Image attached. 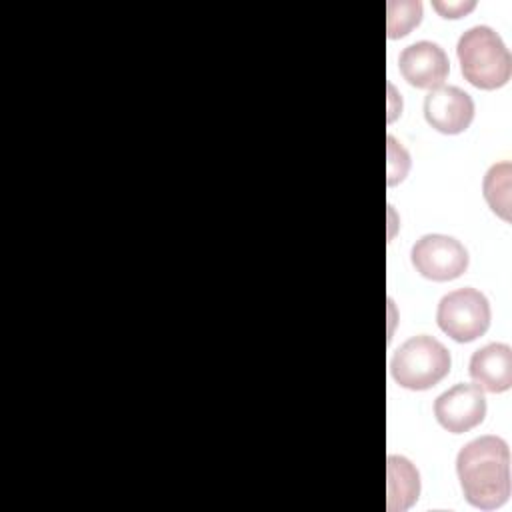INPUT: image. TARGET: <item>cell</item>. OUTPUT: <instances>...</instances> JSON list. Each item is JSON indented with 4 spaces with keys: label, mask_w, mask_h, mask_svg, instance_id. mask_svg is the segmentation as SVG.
Returning <instances> with one entry per match:
<instances>
[{
    "label": "cell",
    "mask_w": 512,
    "mask_h": 512,
    "mask_svg": "<svg viewBox=\"0 0 512 512\" xmlns=\"http://www.w3.org/2000/svg\"><path fill=\"white\" fill-rule=\"evenodd\" d=\"M464 498L480 510L500 508L510 496V450L504 438L486 434L464 444L456 456Z\"/></svg>",
    "instance_id": "cell-1"
},
{
    "label": "cell",
    "mask_w": 512,
    "mask_h": 512,
    "mask_svg": "<svg viewBox=\"0 0 512 512\" xmlns=\"http://www.w3.org/2000/svg\"><path fill=\"white\" fill-rule=\"evenodd\" d=\"M462 76L482 90H494L510 80L512 56L500 34L478 24L462 32L456 44Z\"/></svg>",
    "instance_id": "cell-2"
},
{
    "label": "cell",
    "mask_w": 512,
    "mask_h": 512,
    "mask_svg": "<svg viewBox=\"0 0 512 512\" xmlns=\"http://www.w3.org/2000/svg\"><path fill=\"white\" fill-rule=\"evenodd\" d=\"M448 348L428 336H412L400 344L390 360L392 378L410 390H428L436 386L450 372Z\"/></svg>",
    "instance_id": "cell-3"
},
{
    "label": "cell",
    "mask_w": 512,
    "mask_h": 512,
    "mask_svg": "<svg viewBox=\"0 0 512 512\" xmlns=\"http://www.w3.org/2000/svg\"><path fill=\"white\" fill-rule=\"evenodd\" d=\"M436 322L456 342H472L490 326L488 298L476 288H458L438 302Z\"/></svg>",
    "instance_id": "cell-4"
},
{
    "label": "cell",
    "mask_w": 512,
    "mask_h": 512,
    "mask_svg": "<svg viewBox=\"0 0 512 512\" xmlns=\"http://www.w3.org/2000/svg\"><path fill=\"white\" fill-rule=\"evenodd\" d=\"M410 260L424 278L446 282L468 268V250L452 236L426 234L412 246Z\"/></svg>",
    "instance_id": "cell-5"
},
{
    "label": "cell",
    "mask_w": 512,
    "mask_h": 512,
    "mask_svg": "<svg viewBox=\"0 0 512 512\" xmlns=\"http://www.w3.org/2000/svg\"><path fill=\"white\" fill-rule=\"evenodd\" d=\"M434 416L452 434L468 432L484 420L486 398L478 386L460 382L436 398Z\"/></svg>",
    "instance_id": "cell-6"
},
{
    "label": "cell",
    "mask_w": 512,
    "mask_h": 512,
    "mask_svg": "<svg viewBox=\"0 0 512 512\" xmlns=\"http://www.w3.org/2000/svg\"><path fill=\"white\" fill-rule=\"evenodd\" d=\"M424 116L438 132L460 134L474 118V102L462 88L440 84L426 94Z\"/></svg>",
    "instance_id": "cell-7"
},
{
    "label": "cell",
    "mask_w": 512,
    "mask_h": 512,
    "mask_svg": "<svg viewBox=\"0 0 512 512\" xmlns=\"http://www.w3.org/2000/svg\"><path fill=\"white\" fill-rule=\"evenodd\" d=\"M398 68L404 80L416 88H436L450 72V62L440 44L418 40L400 52Z\"/></svg>",
    "instance_id": "cell-8"
},
{
    "label": "cell",
    "mask_w": 512,
    "mask_h": 512,
    "mask_svg": "<svg viewBox=\"0 0 512 512\" xmlns=\"http://www.w3.org/2000/svg\"><path fill=\"white\" fill-rule=\"evenodd\" d=\"M468 368L480 390L504 392L512 386V348L504 342L486 344L472 354Z\"/></svg>",
    "instance_id": "cell-9"
},
{
    "label": "cell",
    "mask_w": 512,
    "mask_h": 512,
    "mask_svg": "<svg viewBox=\"0 0 512 512\" xmlns=\"http://www.w3.org/2000/svg\"><path fill=\"white\" fill-rule=\"evenodd\" d=\"M386 490H388V512L408 510L420 494V474L414 464L404 458L390 454L386 460Z\"/></svg>",
    "instance_id": "cell-10"
},
{
    "label": "cell",
    "mask_w": 512,
    "mask_h": 512,
    "mask_svg": "<svg viewBox=\"0 0 512 512\" xmlns=\"http://www.w3.org/2000/svg\"><path fill=\"white\" fill-rule=\"evenodd\" d=\"M510 176L512 164L502 160L488 168L482 182V192L488 206L506 222H510Z\"/></svg>",
    "instance_id": "cell-11"
},
{
    "label": "cell",
    "mask_w": 512,
    "mask_h": 512,
    "mask_svg": "<svg viewBox=\"0 0 512 512\" xmlns=\"http://www.w3.org/2000/svg\"><path fill=\"white\" fill-rule=\"evenodd\" d=\"M422 18V4L412 2H388V36L400 38L408 34Z\"/></svg>",
    "instance_id": "cell-12"
},
{
    "label": "cell",
    "mask_w": 512,
    "mask_h": 512,
    "mask_svg": "<svg viewBox=\"0 0 512 512\" xmlns=\"http://www.w3.org/2000/svg\"><path fill=\"white\" fill-rule=\"evenodd\" d=\"M410 168V156L404 150V146H400L396 142V138L390 134L388 136V184H396L400 182L406 172Z\"/></svg>",
    "instance_id": "cell-13"
},
{
    "label": "cell",
    "mask_w": 512,
    "mask_h": 512,
    "mask_svg": "<svg viewBox=\"0 0 512 512\" xmlns=\"http://www.w3.org/2000/svg\"><path fill=\"white\" fill-rule=\"evenodd\" d=\"M432 6L444 18H460L464 12L474 8V2H432Z\"/></svg>",
    "instance_id": "cell-14"
}]
</instances>
